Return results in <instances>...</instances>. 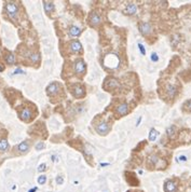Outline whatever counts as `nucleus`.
Instances as JSON below:
<instances>
[{"mask_svg":"<svg viewBox=\"0 0 191 192\" xmlns=\"http://www.w3.org/2000/svg\"><path fill=\"white\" fill-rule=\"evenodd\" d=\"M110 129H111V125H110V123L106 122V121H102V122H99L98 124L95 125V131L99 135H107L110 132Z\"/></svg>","mask_w":191,"mask_h":192,"instance_id":"nucleus-1","label":"nucleus"},{"mask_svg":"<svg viewBox=\"0 0 191 192\" xmlns=\"http://www.w3.org/2000/svg\"><path fill=\"white\" fill-rule=\"evenodd\" d=\"M6 12L11 19H15L19 13V6L15 2H6Z\"/></svg>","mask_w":191,"mask_h":192,"instance_id":"nucleus-2","label":"nucleus"},{"mask_svg":"<svg viewBox=\"0 0 191 192\" xmlns=\"http://www.w3.org/2000/svg\"><path fill=\"white\" fill-rule=\"evenodd\" d=\"M88 22L91 27H94L95 28V27H97V26L102 23V16H100L97 12H95V11L94 12H91L90 13V15H89Z\"/></svg>","mask_w":191,"mask_h":192,"instance_id":"nucleus-3","label":"nucleus"},{"mask_svg":"<svg viewBox=\"0 0 191 192\" xmlns=\"http://www.w3.org/2000/svg\"><path fill=\"white\" fill-rule=\"evenodd\" d=\"M164 192H178V183L174 179H167L164 183Z\"/></svg>","mask_w":191,"mask_h":192,"instance_id":"nucleus-4","label":"nucleus"},{"mask_svg":"<svg viewBox=\"0 0 191 192\" xmlns=\"http://www.w3.org/2000/svg\"><path fill=\"white\" fill-rule=\"evenodd\" d=\"M74 69L75 73L79 76H83L85 73V63L82 58H78L74 64Z\"/></svg>","mask_w":191,"mask_h":192,"instance_id":"nucleus-5","label":"nucleus"},{"mask_svg":"<svg viewBox=\"0 0 191 192\" xmlns=\"http://www.w3.org/2000/svg\"><path fill=\"white\" fill-rule=\"evenodd\" d=\"M138 29H139V32H141V35H144V36H148L149 34L152 32V26H151L150 23L141 22L138 24Z\"/></svg>","mask_w":191,"mask_h":192,"instance_id":"nucleus-6","label":"nucleus"},{"mask_svg":"<svg viewBox=\"0 0 191 192\" xmlns=\"http://www.w3.org/2000/svg\"><path fill=\"white\" fill-rule=\"evenodd\" d=\"M71 93L74 95V97L76 98H82L85 96V88L82 86L81 84H77L74 86L71 90Z\"/></svg>","mask_w":191,"mask_h":192,"instance_id":"nucleus-7","label":"nucleus"},{"mask_svg":"<svg viewBox=\"0 0 191 192\" xmlns=\"http://www.w3.org/2000/svg\"><path fill=\"white\" fill-rule=\"evenodd\" d=\"M60 88H61L60 83H57V82H52L51 84L48 85L47 94L49 95V96H54V95L58 94V92H60Z\"/></svg>","mask_w":191,"mask_h":192,"instance_id":"nucleus-8","label":"nucleus"},{"mask_svg":"<svg viewBox=\"0 0 191 192\" xmlns=\"http://www.w3.org/2000/svg\"><path fill=\"white\" fill-rule=\"evenodd\" d=\"M69 50L70 52L74 54H78V53H82V45L80 43L79 40H72L70 43H69Z\"/></svg>","mask_w":191,"mask_h":192,"instance_id":"nucleus-9","label":"nucleus"},{"mask_svg":"<svg viewBox=\"0 0 191 192\" xmlns=\"http://www.w3.org/2000/svg\"><path fill=\"white\" fill-rule=\"evenodd\" d=\"M128 111H130V108H128V105L126 104V103H122V104H120L119 106L116 108L117 114L120 116H126V114H128Z\"/></svg>","mask_w":191,"mask_h":192,"instance_id":"nucleus-10","label":"nucleus"},{"mask_svg":"<svg viewBox=\"0 0 191 192\" xmlns=\"http://www.w3.org/2000/svg\"><path fill=\"white\" fill-rule=\"evenodd\" d=\"M19 118L23 120V121H25V122H28L29 120L32 118V110L29 109V108H23L21 112H19Z\"/></svg>","mask_w":191,"mask_h":192,"instance_id":"nucleus-11","label":"nucleus"},{"mask_svg":"<svg viewBox=\"0 0 191 192\" xmlns=\"http://www.w3.org/2000/svg\"><path fill=\"white\" fill-rule=\"evenodd\" d=\"M29 148H30V145H29V142H27V140L22 142L19 145L16 146V149H17V151H19V153H26V152L29 150Z\"/></svg>","mask_w":191,"mask_h":192,"instance_id":"nucleus-12","label":"nucleus"},{"mask_svg":"<svg viewBox=\"0 0 191 192\" xmlns=\"http://www.w3.org/2000/svg\"><path fill=\"white\" fill-rule=\"evenodd\" d=\"M82 30L79 27L77 26H71V27H69V30H68V34L70 37H79V36L81 35Z\"/></svg>","mask_w":191,"mask_h":192,"instance_id":"nucleus-13","label":"nucleus"},{"mask_svg":"<svg viewBox=\"0 0 191 192\" xmlns=\"http://www.w3.org/2000/svg\"><path fill=\"white\" fill-rule=\"evenodd\" d=\"M136 12H137V6H136V4L135 3H128L125 9L126 14H128V15H134V14H136Z\"/></svg>","mask_w":191,"mask_h":192,"instance_id":"nucleus-14","label":"nucleus"},{"mask_svg":"<svg viewBox=\"0 0 191 192\" xmlns=\"http://www.w3.org/2000/svg\"><path fill=\"white\" fill-rule=\"evenodd\" d=\"M4 60H6V63L8 64V65L12 66V65H14V63H15V56H14L12 53L6 52V54L4 55Z\"/></svg>","mask_w":191,"mask_h":192,"instance_id":"nucleus-15","label":"nucleus"},{"mask_svg":"<svg viewBox=\"0 0 191 192\" xmlns=\"http://www.w3.org/2000/svg\"><path fill=\"white\" fill-rule=\"evenodd\" d=\"M176 132H177V127H176L175 125H171L166 129V134L169 136V138H171V139H173L175 137Z\"/></svg>","mask_w":191,"mask_h":192,"instance_id":"nucleus-16","label":"nucleus"},{"mask_svg":"<svg viewBox=\"0 0 191 192\" xmlns=\"http://www.w3.org/2000/svg\"><path fill=\"white\" fill-rule=\"evenodd\" d=\"M43 6H44V10H45V12L48 14H50L54 11L55 9V6H54V3L53 2H50V1H44L43 2Z\"/></svg>","mask_w":191,"mask_h":192,"instance_id":"nucleus-17","label":"nucleus"},{"mask_svg":"<svg viewBox=\"0 0 191 192\" xmlns=\"http://www.w3.org/2000/svg\"><path fill=\"white\" fill-rule=\"evenodd\" d=\"M8 149H9V142H8V140L6 138H1L0 139V151L6 152Z\"/></svg>","mask_w":191,"mask_h":192,"instance_id":"nucleus-18","label":"nucleus"},{"mask_svg":"<svg viewBox=\"0 0 191 192\" xmlns=\"http://www.w3.org/2000/svg\"><path fill=\"white\" fill-rule=\"evenodd\" d=\"M158 136H159V132H158L157 129H151L150 132H149V140H150V142H154V140L157 139Z\"/></svg>","mask_w":191,"mask_h":192,"instance_id":"nucleus-19","label":"nucleus"},{"mask_svg":"<svg viewBox=\"0 0 191 192\" xmlns=\"http://www.w3.org/2000/svg\"><path fill=\"white\" fill-rule=\"evenodd\" d=\"M182 109L185 111H188V112H191V99L185 101L184 105H182Z\"/></svg>","mask_w":191,"mask_h":192,"instance_id":"nucleus-20","label":"nucleus"},{"mask_svg":"<svg viewBox=\"0 0 191 192\" xmlns=\"http://www.w3.org/2000/svg\"><path fill=\"white\" fill-rule=\"evenodd\" d=\"M47 181V176L45 175H41V176L38 177V183L39 185H44Z\"/></svg>","mask_w":191,"mask_h":192,"instance_id":"nucleus-21","label":"nucleus"},{"mask_svg":"<svg viewBox=\"0 0 191 192\" xmlns=\"http://www.w3.org/2000/svg\"><path fill=\"white\" fill-rule=\"evenodd\" d=\"M151 60H152V62H158V60H159V56H158L157 53L151 54Z\"/></svg>","mask_w":191,"mask_h":192,"instance_id":"nucleus-22","label":"nucleus"},{"mask_svg":"<svg viewBox=\"0 0 191 192\" xmlns=\"http://www.w3.org/2000/svg\"><path fill=\"white\" fill-rule=\"evenodd\" d=\"M45 146H44V142H39L37 146H36V149L37 150H41V149H43Z\"/></svg>","mask_w":191,"mask_h":192,"instance_id":"nucleus-23","label":"nucleus"},{"mask_svg":"<svg viewBox=\"0 0 191 192\" xmlns=\"http://www.w3.org/2000/svg\"><path fill=\"white\" fill-rule=\"evenodd\" d=\"M39 60V54H32V60L34 63H36L37 60Z\"/></svg>","mask_w":191,"mask_h":192,"instance_id":"nucleus-24","label":"nucleus"},{"mask_svg":"<svg viewBox=\"0 0 191 192\" xmlns=\"http://www.w3.org/2000/svg\"><path fill=\"white\" fill-rule=\"evenodd\" d=\"M45 167H47V165H45L44 163H42L41 165H39L38 170H39V172H43V170H45Z\"/></svg>","mask_w":191,"mask_h":192,"instance_id":"nucleus-25","label":"nucleus"},{"mask_svg":"<svg viewBox=\"0 0 191 192\" xmlns=\"http://www.w3.org/2000/svg\"><path fill=\"white\" fill-rule=\"evenodd\" d=\"M178 161L179 162H186L187 161V157L186 155H180V157H178Z\"/></svg>","mask_w":191,"mask_h":192,"instance_id":"nucleus-26","label":"nucleus"},{"mask_svg":"<svg viewBox=\"0 0 191 192\" xmlns=\"http://www.w3.org/2000/svg\"><path fill=\"white\" fill-rule=\"evenodd\" d=\"M138 47H139V50H141V54H143V55H145V54H146V50H144V47H143L141 43L138 44Z\"/></svg>","mask_w":191,"mask_h":192,"instance_id":"nucleus-27","label":"nucleus"},{"mask_svg":"<svg viewBox=\"0 0 191 192\" xmlns=\"http://www.w3.org/2000/svg\"><path fill=\"white\" fill-rule=\"evenodd\" d=\"M56 181H57V183H58V185H62V183H63V178H62V177H57L56 178Z\"/></svg>","mask_w":191,"mask_h":192,"instance_id":"nucleus-28","label":"nucleus"},{"mask_svg":"<svg viewBox=\"0 0 191 192\" xmlns=\"http://www.w3.org/2000/svg\"><path fill=\"white\" fill-rule=\"evenodd\" d=\"M190 188H191V181H190Z\"/></svg>","mask_w":191,"mask_h":192,"instance_id":"nucleus-29","label":"nucleus"}]
</instances>
